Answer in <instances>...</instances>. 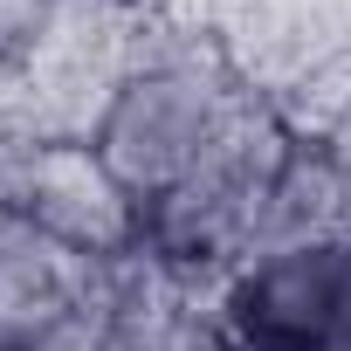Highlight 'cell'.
Listing matches in <instances>:
<instances>
[{
  "instance_id": "cell-1",
  "label": "cell",
  "mask_w": 351,
  "mask_h": 351,
  "mask_svg": "<svg viewBox=\"0 0 351 351\" xmlns=\"http://www.w3.org/2000/svg\"><path fill=\"white\" fill-rule=\"evenodd\" d=\"M262 110L269 97L241 76L228 42L158 21V35L145 42V62L131 69V83L117 90L97 131V152L131 193V207L145 214L165 193H180L200 165H214Z\"/></svg>"
},
{
  "instance_id": "cell-2",
  "label": "cell",
  "mask_w": 351,
  "mask_h": 351,
  "mask_svg": "<svg viewBox=\"0 0 351 351\" xmlns=\"http://www.w3.org/2000/svg\"><path fill=\"white\" fill-rule=\"evenodd\" d=\"M158 35L152 0H49L42 28L14 56V97H21V138H76L97 145L117 90L145 62V42Z\"/></svg>"
},
{
  "instance_id": "cell-3",
  "label": "cell",
  "mask_w": 351,
  "mask_h": 351,
  "mask_svg": "<svg viewBox=\"0 0 351 351\" xmlns=\"http://www.w3.org/2000/svg\"><path fill=\"white\" fill-rule=\"evenodd\" d=\"M214 324L234 351H337L351 337V228L234 262L214 282Z\"/></svg>"
},
{
  "instance_id": "cell-4",
  "label": "cell",
  "mask_w": 351,
  "mask_h": 351,
  "mask_svg": "<svg viewBox=\"0 0 351 351\" xmlns=\"http://www.w3.org/2000/svg\"><path fill=\"white\" fill-rule=\"evenodd\" d=\"M0 214L28 221L42 241L83 255V262H117L138 248V207L117 186L97 145L76 138H21L0 152Z\"/></svg>"
},
{
  "instance_id": "cell-5",
  "label": "cell",
  "mask_w": 351,
  "mask_h": 351,
  "mask_svg": "<svg viewBox=\"0 0 351 351\" xmlns=\"http://www.w3.org/2000/svg\"><path fill=\"white\" fill-rule=\"evenodd\" d=\"M97 262L42 241L28 221L0 214V351H42L83 317Z\"/></svg>"
},
{
  "instance_id": "cell-6",
  "label": "cell",
  "mask_w": 351,
  "mask_h": 351,
  "mask_svg": "<svg viewBox=\"0 0 351 351\" xmlns=\"http://www.w3.org/2000/svg\"><path fill=\"white\" fill-rule=\"evenodd\" d=\"M310 138L324 145V158H330V172H337V186H344V200H351V90L324 110V124H317Z\"/></svg>"
},
{
  "instance_id": "cell-7",
  "label": "cell",
  "mask_w": 351,
  "mask_h": 351,
  "mask_svg": "<svg viewBox=\"0 0 351 351\" xmlns=\"http://www.w3.org/2000/svg\"><path fill=\"white\" fill-rule=\"evenodd\" d=\"M42 14H49V0H0V62H14L28 49V35L42 28Z\"/></svg>"
},
{
  "instance_id": "cell-8",
  "label": "cell",
  "mask_w": 351,
  "mask_h": 351,
  "mask_svg": "<svg viewBox=\"0 0 351 351\" xmlns=\"http://www.w3.org/2000/svg\"><path fill=\"white\" fill-rule=\"evenodd\" d=\"M21 145V97H14V62H0V152Z\"/></svg>"
}]
</instances>
